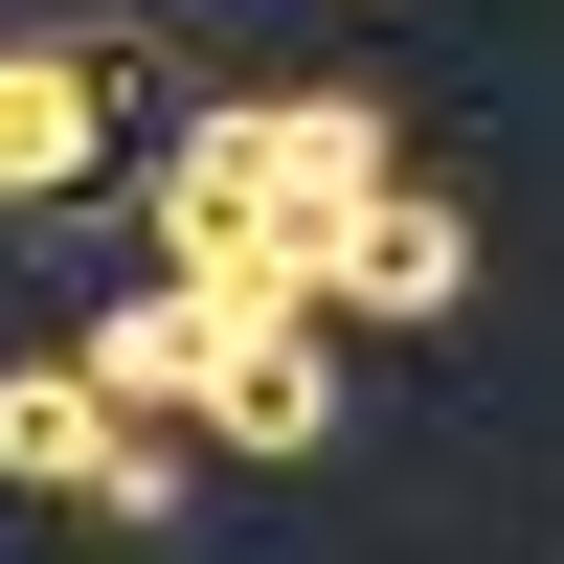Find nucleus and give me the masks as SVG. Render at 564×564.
I'll use <instances>...</instances> for the list:
<instances>
[{
	"instance_id": "5",
	"label": "nucleus",
	"mask_w": 564,
	"mask_h": 564,
	"mask_svg": "<svg viewBox=\"0 0 564 564\" xmlns=\"http://www.w3.org/2000/svg\"><path fill=\"white\" fill-rule=\"evenodd\" d=\"M204 430L226 452H316V430H339V339H316V316H249L226 384H204Z\"/></svg>"
},
{
	"instance_id": "2",
	"label": "nucleus",
	"mask_w": 564,
	"mask_h": 564,
	"mask_svg": "<svg viewBox=\"0 0 564 564\" xmlns=\"http://www.w3.org/2000/svg\"><path fill=\"white\" fill-rule=\"evenodd\" d=\"M226 339H249V316H226L204 271H135L113 316H68V361H90L113 406H159V430H204V384H226Z\"/></svg>"
},
{
	"instance_id": "4",
	"label": "nucleus",
	"mask_w": 564,
	"mask_h": 564,
	"mask_svg": "<svg viewBox=\"0 0 564 564\" xmlns=\"http://www.w3.org/2000/svg\"><path fill=\"white\" fill-rule=\"evenodd\" d=\"M90 135H113V90H90V45H0V204H68Z\"/></svg>"
},
{
	"instance_id": "3",
	"label": "nucleus",
	"mask_w": 564,
	"mask_h": 564,
	"mask_svg": "<svg viewBox=\"0 0 564 564\" xmlns=\"http://www.w3.org/2000/svg\"><path fill=\"white\" fill-rule=\"evenodd\" d=\"M452 294H475V204L452 181H384L339 226V316H452Z\"/></svg>"
},
{
	"instance_id": "1",
	"label": "nucleus",
	"mask_w": 564,
	"mask_h": 564,
	"mask_svg": "<svg viewBox=\"0 0 564 564\" xmlns=\"http://www.w3.org/2000/svg\"><path fill=\"white\" fill-rule=\"evenodd\" d=\"M0 475L68 497V520H113V542L181 520V430H159V406H113L90 361H0Z\"/></svg>"
}]
</instances>
